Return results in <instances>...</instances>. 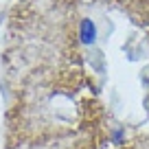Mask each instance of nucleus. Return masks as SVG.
<instances>
[{
	"mask_svg": "<svg viewBox=\"0 0 149 149\" xmlns=\"http://www.w3.org/2000/svg\"><path fill=\"white\" fill-rule=\"evenodd\" d=\"M79 37H81V44H86V46H90V44L97 42V24H94L90 18H84V20H81Z\"/></svg>",
	"mask_w": 149,
	"mask_h": 149,
	"instance_id": "nucleus-1",
	"label": "nucleus"
},
{
	"mask_svg": "<svg viewBox=\"0 0 149 149\" xmlns=\"http://www.w3.org/2000/svg\"><path fill=\"white\" fill-rule=\"evenodd\" d=\"M121 138H123V130H116L114 132V143H121Z\"/></svg>",
	"mask_w": 149,
	"mask_h": 149,
	"instance_id": "nucleus-2",
	"label": "nucleus"
}]
</instances>
